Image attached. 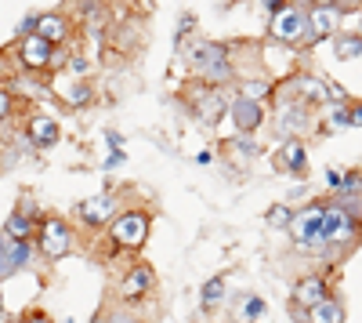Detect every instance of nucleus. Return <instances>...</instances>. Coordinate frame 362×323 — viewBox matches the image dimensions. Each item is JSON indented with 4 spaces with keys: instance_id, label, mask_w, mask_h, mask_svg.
I'll use <instances>...</instances> for the list:
<instances>
[{
    "instance_id": "31",
    "label": "nucleus",
    "mask_w": 362,
    "mask_h": 323,
    "mask_svg": "<svg viewBox=\"0 0 362 323\" xmlns=\"http://www.w3.org/2000/svg\"><path fill=\"white\" fill-rule=\"evenodd\" d=\"M11 113H15V98H11L8 87H0V124H8Z\"/></svg>"
},
{
    "instance_id": "36",
    "label": "nucleus",
    "mask_w": 362,
    "mask_h": 323,
    "mask_svg": "<svg viewBox=\"0 0 362 323\" xmlns=\"http://www.w3.org/2000/svg\"><path fill=\"white\" fill-rule=\"evenodd\" d=\"M218 323H239V319H218Z\"/></svg>"
},
{
    "instance_id": "28",
    "label": "nucleus",
    "mask_w": 362,
    "mask_h": 323,
    "mask_svg": "<svg viewBox=\"0 0 362 323\" xmlns=\"http://www.w3.org/2000/svg\"><path fill=\"white\" fill-rule=\"evenodd\" d=\"M290 218H293V211H290V203H276L268 215H264V222L268 225H276V229H286L290 225Z\"/></svg>"
},
{
    "instance_id": "29",
    "label": "nucleus",
    "mask_w": 362,
    "mask_h": 323,
    "mask_svg": "<svg viewBox=\"0 0 362 323\" xmlns=\"http://www.w3.org/2000/svg\"><path fill=\"white\" fill-rule=\"evenodd\" d=\"M66 69L73 73V80H87V73H90V62L83 55H69V62H66Z\"/></svg>"
},
{
    "instance_id": "24",
    "label": "nucleus",
    "mask_w": 362,
    "mask_h": 323,
    "mask_svg": "<svg viewBox=\"0 0 362 323\" xmlns=\"http://www.w3.org/2000/svg\"><path fill=\"white\" fill-rule=\"evenodd\" d=\"M305 319H308V323H344V305L329 295L322 305H315L312 312H305Z\"/></svg>"
},
{
    "instance_id": "11",
    "label": "nucleus",
    "mask_w": 362,
    "mask_h": 323,
    "mask_svg": "<svg viewBox=\"0 0 362 323\" xmlns=\"http://www.w3.org/2000/svg\"><path fill=\"white\" fill-rule=\"evenodd\" d=\"M33 251H37L33 244H15V240H8L4 232H0V280L22 273L29 261H33Z\"/></svg>"
},
{
    "instance_id": "4",
    "label": "nucleus",
    "mask_w": 362,
    "mask_h": 323,
    "mask_svg": "<svg viewBox=\"0 0 362 323\" xmlns=\"http://www.w3.org/2000/svg\"><path fill=\"white\" fill-rule=\"evenodd\" d=\"M148 229H153V218L141 208H131V211H119L109 225V240L116 251H141L145 240H148Z\"/></svg>"
},
{
    "instance_id": "17",
    "label": "nucleus",
    "mask_w": 362,
    "mask_h": 323,
    "mask_svg": "<svg viewBox=\"0 0 362 323\" xmlns=\"http://www.w3.org/2000/svg\"><path fill=\"white\" fill-rule=\"evenodd\" d=\"M326 298H329V287H326L322 276H305V280L293 287V305H297L300 312H312V309L322 305Z\"/></svg>"
},
{
    "instance_id": "21",
    "label": "nucleus",
    "mask_w": 362,
    "mask_h": 323,
    "mask_svg": "<svg viewBox=\"0 0 362 323\" xmlns=\"http://www.w3.org/2000/svg\"><path fill=\"white\" fill-rule=\"evenodd\" d=\"M225 298H228V276H225V273L210 276V280L199 287V305H203V312H214Z\"/></svg>"
},
{
    "instance_id": "1",
    "label": "nucleus",
    "mask_w": 362,
    "mask_h": 323,
    "mask_svg": "<svg viewBox=\"0 0 362 323\" xmlns=\"http://www.w3.org/2000/svg\"><path fill=\"white\" fill-rule=\"evenodd\" d=\"M189 62L196 69V76L206 84V87H225L235 80V58H232V47L221 44V40H203L189 51Z\"/></svg>"
},
{
    "instance_id": "30",
    "label": "nucleus",
    "mask_w": 362,
    "mask_h": 323,
    "mask_svg": "<svg viewBox=\"0 0 362 323\" xmlns=\"http://www.w3.org/2000/svg\"><path fill=\"white\" fill-rule=\"evenodd\" d=\"M322 87H326V98L329 102H337V106H344L348 102V91L337 84V80H329V76H322Z\"/></svg>"
},
{
    "instance_id": "12",
    "label": "nucleus",
    "mask_w": 362,
    "mask_h": 323,
    "mask_svg": "<svg viewBox=\"0 0 362 323\" xmlns=\"http://www.w3.org/2000/svg\"><path fill=\"white\" fill-rule=\"evenodd\" d=\"M344 8L337 4H319L308 11V40H326V37H337V22H341Z\"/></svg>"
},
{
    "instance_id": "15",
    "label": "nucleus",
    "mask_w": 362,
    "mask_h": 323,
    "mask_svg": "<svg viewBox=\"0 0 362 323\" xmlns=\"http://www.w3.org/2000/svg\"><path fill=\"white\" fill-rule=\"evenodd\" d=\"M192 113L199 116L203 124H218L221 116L228 113V102H225V95L218 91V87H199L196 98H192Z\"/></svg>"
},
{
    "instance_id": "27",
    "label": "nucleus",
    "mask_w": 362,
    "mask_h": 323,
    "mask_svg": "<svg viewBox=\"0 0 362 323\" xmlns=\"http://www.w3.org/2000/svg\"><path fill=\"white\" fill-rule=\"evenodd\" d=\"M337 193H341L337 200H362V174H358V171H348Z\"/></svg>"
},
{
    "instance_id": "23",
    "label": "nucleus",
    "mask_w": 362,
    "mask_h": 323,
    "mask_svg": "<svg viewBox=\"0 0 362 323\" xmlns=\"http://www.w3.org/2000/svg\"><path fill=\"white\" fill-rule=\"evenodd\" d=\"M264 316H268V302L261 295H239L235 298V316L232 319H239V323H261Z\"/></svg>"
},
{
    "instance_id": "3",
    "label": "nucleus",
    "mask_w": 362,
    "mask_h": 323,
    "mask_svg": "<svg viewBox=\"0 0 362 323\" xmlns=\"http://www.w3.org/2000/svg\"><path fill=\"white\" fill-rule=\"evenodd\" d=\"M322 232H326L329 247H348L358 240L362 218L351 215V208L344 200H322Z\"/></svg>"
},
{
    "instance_id": "26",
    "label": "nucleus",
    "mask_w": 362,
    "mask_h": 323,
    "mask_svg": "<svg viewBox=\"0 0 362 323\" xmlns=\"http://www.w3.org/2000/svg\"><path fill=\"white\" fill-rule=\"evenodd\" d=\"M272 95V80H243V84H239V95L235 98H247V102H264Z\"/></svg>"
},
{
    "instance_id": "33",
    "label": "nucleus",
    "mask_w": 362,
    "mask_h": 323,
    "mask_svg": "<svg viewBox=\"0 0 362 323\" xmlns=\"http://www.w3.org/2000/svg\"><path fill=\"white\" fill-rule=\"evenodd\" d=\"M329 128H355V124H351V109L341 106V109L334 113V120H329Z\"/></svg>"
},
{
    "instance_id": "34",
    "label": "nucleus",
    "mask_w": 362,
    "mask_h": 323,
    "mask_svg": "<svg viewBox=\"0 0 362 323\" xmlns=\"http://www.w3.org/2000/svg\"><path fill=\"white\" fill-rule=\"evenodd\" d=\"M341 182H344V171H326V186L334 189V193L341 189Z\"/></svg>"
},
{
    "instance_id": "25",
    "label": "nucleus",
    "mask_w": 362,
    "mask_h": 323,
    "mask_svg": "<svg viewBox=\"0 0 362 323\" xmlns=\"http://www.w3.org/2000/svg\"><path fill=\"white\" fill-rule=\"evenodd\" d=\"M334 55L341 58V62L362 58V33H337L334 37Z\"/></svg>"
},
{
    "instance_id": "10",
    "label": "nucleus",
    "mask_w": 362,
    "mask_h": 323,
    "mask_svg": "<svg viewBox=\"0 0 362 323\" xmlns=\"http://www.w3.org/2000/svg\"><path fill=\"white\" fill-rule=\"evenodd\" d=\"M228 120H232V131H239L243 138H250L261 124H264V102H247V98H232L228 102Z\"/></svg>"
},
{
    "instance_id": "8",
    "label": "nucleus",
    "mask_w": 362,
    "mask_h": 323,
    "mask_svg": "<svg viewBox=\"0 0 362 323\" xmlns=\"http://www.w3.org/2000/svg\"><path fill=\"white\" fill-rule=\"evenodd\" d=\"M116 215H119V200L112 193H98V196L76 203V222L87 229H105V225H112Z\"/></svg>"
},
{
    "instance_id": "18",
    "label": "nucleus",
    "mask_w": 362,
    "mask_h": 323,
    "mask_svg": "<svg viewBox=\"0 0 362 323\" xmlns=\"http://www.w3.org/2000/svg\"><path fill=\"white\" fill-rule=\"evenodd\" d=\"M293 87V102H326V87H322V76H312V73H300L290 80Z\"/></svg>"
},
{
    "instance_id": "5",
    "label": "nucleus",
    "mask_w": 362,
    "mask_h": 323,
    "mask_svg": "<svg viewBox=\"0 0 362 323\" xmlns=\"http://www.w3.org/2000/svg\"><path fill=\"white\" fill-rule=\"evenodd\" d=\"M33 247L47 258V261H58L73 251V229L66 218H44L37 225V237H33Z\"/></svg>"
},
{
    "instance_id": "9",
    "label": "nucleus",
    "mask_w": 362,
    "mask_h": 323,
    "mask_svg": "<svg viewBox=\"0 0 362 323\" xmlns=\"http://www.w3.org/2000/svg\"><path fill=\"white\" fill-rule=\"evenodd\" d=\"M18 62H22V69H29V73H44V69H51V62H54V47H51L47 40H40L37 33L18 37Z\"/></svg>"
},
{
    "instance_id": "6",
    "label": "nucleus",
    "mask_w": 362,
    "mask_h": 323,
    "mask_svg": "<svg viewBox=\"0 0 362 323\" xmlns=\"http://www.w3.org/2000/svg\"><path fill=\"white\" fill-rule=\"evenodd\" d=\"M268 37L276 40V44H286V47L308 44V8H297V4H290L283 15L272 18V26H268Z\"/></svg>"
},
{
    "instance_id": "19",
    "label": "nucleus",
    "mask_w": 362,
    "mask_h": 323,
    "mask_svg": "<svg viewBox=\"0 0 362 323\" xmlns=\"http://www.w3.org/2000/svg\"><path fill=\"white\" fill-rule=\"evenodd\" d=\"M54 91H58V98H62L66 106H73V109H83V106L95 102V91H90V84H87V80H66V84H54Z\"/></svg>"
},
{
    "instance_id": "14",
    "label": "nucleus",
    "mask_w": 362,
    "mask_h": 323,
    "mask_svg": "<svg viewBox=\"0 0 362 323\" xmlns=\"http://www.w3.org/2000/svg\"><path fill=\"white\" fill-rule=\"evenodd\" d=\"M25 135H29V142H33L37 149H51V145H58V138H62V124H58L54 116H47V113H33L29 124H25Z\"/></svg>"
},
{
    "instance_id": "7",
    "label": "nucleus",
    "mask_w": 362,
    "mask_h": 323,
    "mask_svg": "<svg viewBox=\"0 0 362 323\" xmlns=\"http://www.w3.org/2000/svg\"><path fill=\"white\" fill-rule=\"evenodd\" d=\"M156 290V273H153V266L148 261H138V266H131L127 269V276L119 280V302L124 305H134V302H145L148 295Z\"/></svg>"
},
{
    "instance_id": "13",
    "label": "nucleus",
    "mask_w": 362,
    "mask_h": 323,
    "mask_svg": "<svg viewBox=\"0 0 362 323\" xmlns=\"http://www.w3.org/2000/svg\"><path fill=\"white\" fill-rule=\"evenodd\" d=\"M33 33L40 40H47L51 47H66L73 26H69V18L62 11H44V15H37V29H33Z\"/></svg>"
},
{
    "instance_id": "20",
    "label": "nucleus",
    "mask_w": 362,
    "mask_h": 323,
    "mask_svg": "<svg viewBox=\"0 0 362 323\" xmlns=\"http://www.w3.org/2000/svg\"><path fill=\"white\" fill-rule=\"evenodd\" d=\"M0 232H4L8 240H15V244H33V237H37V222L29 218V215H22V211H11Z\"/></svg>"
},
{
    "instance_id": "32",
    "label": "nucleus",
    "mask_w": 362,
    "mask_h": 323,
    "mask_svg": "<svg viewBox=\"0 0 362 323\" xmlns=\"http://www.w3.org/2000/svg\"><path fill=\"white\" fill-rule=\"evenodd\" d=\"M105 323H145L138 312H131V309H112L109 316H105Z\"/></svg>"
},
{
    "instance_id": "35",
    "label": "nucleus",
    "mask_w": 362,
    "mask_h": 323,
    "mask_svg": "<svg viewBox=\"0 0 362 323\" xmlns=\"http://www.w3.org/2000/svg\"><path fill=\"white\" fill-rule=\"evenodd\" d=\"M351 124H355V128H362V106H355V109H351Z\"/></svg>"
},
{
    "instance_id": "22",
    "label": "nucleus",
    "mask_w": 362,
    "mask_h": 323,
    "mask_svg": "<svg viewBox=\"0 0 362 323\" xmlns=\"http://www.w3.org/2000/svg\"><path fill=\"white\" fill-rule=\"evenodd\" d=\"M308 124H312V120L305 116V106L297 102V106H290V109H283V113H279V120H276V131H279L283 138L290 135V142H293V138H297L300 131H308Z\"/></svg>"
},
{
    "instance_id": "2",
    "label": "nucleus",
    "mask_w": 362,
    "mask_h": 323,
    "mask_svg": "<svg viewBox=\"0 0 362 323\" xmlns=\"http://www.w3.org/2000/svg\"><path fill=\"white\" fill-rule=\"evenodd\" d=\"M286 232H290V240H293L297 251H308V254H322V251H329L326 232H322V203H308V208L293 211Z\"/></svg>"
},
{
    "instance_id": "16",
    "label": "nucleus",
    "mask_w": 362,
    "mask_h": 323,
    "mask_svg": "<svg viewBox=\"0 0 362 323\" xmlns=\"http://www.w3.org/2000/svg\"><path fill=\"white\" fill-rule=\"evenodd\" d=\"M276 167L283 174H293V178H305L308 171V153H305V142L293 138V142H283L279 153H276Z\"/></svg>"
}]
</instances>
